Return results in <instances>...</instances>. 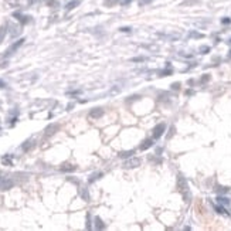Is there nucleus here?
<instances>
[{
  "instance_id": "nucleus-1",
  "label": "nucleus",
  "mask_w": 231,
  "mask_h": 231,
  "mask_svg": "<svg viewBox=\"0 0 231 231\" xmlns=\"http://www.w3.org/2000/svg\"><path fill=\"white\" fill-rule=\"evenodd\" d=\"M177 190L184 196V200H187V193H189V184H187L186 179L183 176L177 177Z\"/></svg>"
},
{
  "instance_id": "nucleus-2",
  "label": "nucleus",
  "mask_w": 231,
  "mask_h": 231,
  "mask_svg": "<svg viewBox=\"0 0 231 231\" xmlns=\"http://www.w3.org/2000/svg\"><path fill=\"white\" fill-rule=\"evenodd\" d=\"M165 129H166V125L165 123H159L153 128V138L154 139H159L163 133H165Z\"/></svg>"
},
{
  "instance_id": "nucleus-3",
  "label": "nucleus",
  "mask_w": 231,
  "mask_h": 231,
  "mask_svg": "<svg viewBox=\"0 0 231 231\" xmlns=\"http://www.w3.org/2000/svg\"><path fill=\"white\" fill-rule=\"evenodd\" d=\"M139 165H141V160H139L138 157H133V156H132V159L126 160L123 166H125L126 169H133V167H138Z\"/></svg>"
},
{
  "instance_id": "nucleus-4",
  "label": "nucleus",
  "mask_w": 231,
  "mask_h": 231,
  "mask_svg": "<svg viewBox=\"0 0 231 231\" xmlns=\"http://www.w3.org/2000/svg\"><path fill=\"white\" fill-rule=\"evenodd\" d=\"M102 115H104L102 108H95V109H92L91 112H89V118H94V119H98V118H101Z\"/></svg>"
},
{
  "instance_id": "nucleus-5",
  "label": "nucleus",
  "mask_w": 231,
  "mask_h": 231,
  "mask_svg": "<svg viewBox=\"0 0 231 231\" xmlns=\"http://www.w3.org/2000/svg\"><path fill=\"white\" fill-rule=\"evenodd\" d=\"M23 43H24V40H23V38H22V40H19L17 43H14V44L11 45L10 48L6 51V55H11V53H14V51H16V50H17V48H19V47L23 44Z\"/></svg>"
},
{
  "instance_id": "nucleus-6",
  "label": "nucleus",
  "mask_w": 231,
  "mask_h": 231,
  "mask_svg": "<svg viewBox=\"0 0 231 231\" xmlns=\"http://www.w3.org/2000/svg\"><path fill=\"white\" fill-rule=\"evenodd\" d=\"M152 145H153V139H146V141H143V142L141 143V150H146V149H149Z\"/></svg>"
},
{
  "instance_id": "nucleus-7",
  "label": "nucleus",
  "mask_w": 231,
  "mask_h": 231,
  "mask_svg": "<svg viewBox=\"0 0 231 231\" xmlns=\"http://www.w3.org/2000/svg\"><path fill=\"white\" fill-rule=\"evenodd\" d=\"M133 154H135V150H123V152H119V157L122 159H126V157H132Z\"/></svg>"
},
{
  "instance_id": "nucleus-8",
  "label": "nucleus",
  "mask_w": 231,
  "mask_h": 231,
  "mask_svg": "<svg viewBox=\"0 0 231 231\" xmlns=\"http://www.w3.org/2000/svg\"><path fill=\"white\" fill-rule=\"evenodd\" d=\"M6 34H7V26H6V24H3V26L0 27V44L3 43V40H4Z\"/></svg>"
},
{
  "instance_id": "nucleus-9",
  "label": "nucleus",
  "mask_w": 231,
  "mask_h": 231,
  "mask_svg": "<svg viewBox=\"0 0 231 231\" xmlns=\"http://www.w3.org/2000/svg\"><path fill=\"white\" fill-rule=\"evenodd\" d=\"M95 228H98V230H104L105 228V224L102 223V220L99 218V217H95Z\"/></svg>"
},
{
  "instance_id": "nucleus-10",
  "label": "nucleus",
  "mask_w": 231,
  "mask_h": 231,
  "mask_svg": "<svg viewBox=\"0 0 231 231\" xmlns=\"http://www.w3.org/2000/svg\"><path fill=\"white\" fill-rule=\"evenodd\" d=\"M11 186H13V183H11L10 180H4V182L0 183V189H1V190H7V189H10Z\"/></svg>"
},
{
  "instance_id": "nucleus-11",
  "label": "nucleus",
  "mask_w": 231,
  "mask_h": 231,
  "mask_svg": "<svg viewBox=\"0 0 231 231\" xmlns=\"http://www.w3.org/2000/svg\"><path fill=\"white\" fill-rule=\"evenodd\" d=\"M119 3V0H105L104 1V4L106 6V7H112V6H115V4H118Z\"/></svg>"
},
{
  "instance_id": "nucleus-12",
  "label": "nucleus",
  "mask_w": 231,
  "mask_h": 231,
  "mask_svg": "<svg viewBox=\"0 0 231 231\" xmlns=\"http://www.w3.org/2000/svg\"><path fill=\"white\" fill-rule=\"evenodd\" d=\"M57 129H58V126H57V125H54V126L51 125V126H48V128L45 129V133H47V135H53Z\"/></svg>"
},
{
  "instance_id": "nucleus-13",
  "label": "nucleus",
  "mask_w": 231,
  "mask_h": 231,
  "mask_svg": "<svg viewBox=\"0 0 231 231\" xmlns=\"http://www.w3.org/2000/svg\"><path fill=\"white\" fill-rule=\"evenodd\" d=\"M79 4V1L78 0H74V1H71V3H68L67 4V10H71V9H74L75 6H78Z\"/></svg>"
},
{
  "instance_id": "nucleus-14",
  "label": "nucleus",
  "mask_w": 231,
  "mask_h": 231,
  "mask_svg": "<svg viewBox=\"0 0 231 231\" xmlns=\"http://www.w3.org/2000/svg\"><path fill=\"white\" fill-rule=\"evenodd\" d=\"M218 201H220L221 204H230V200H228V198H223V197H220V198H218Z\"/></svg>"
},
{
  "instance_id": "nucleus-15",
  "label": "nucleus",
  "mask_w": 231,
  "mask_h": 231,
  "mask_svg": "<svg viewBox=\"0 0 231 231\" xmlns=\"http://www.w3.org/2000/svg\"><path fill=\"white\" fill-rule=\"evenodd\" d=\"M216 210H217V211H218L220 214H227V211L223 209V207H216Z\"/></svg>"
},
{
  "instance_id": "nucleus-16",
  "label": "nucleus",
  "mask_w": 231,
  "mask_h": 231,
  "mask_svg": "<svg viewBox=\"0 0 231 231\" xmlns=\"http://www.w3.org/2000/svg\"><path fill=\"white\" fill-rule=\"evenodd\" d=\"M61 170H75V167H74V166H70V167H61Z\"/></svg>"
},
{
  "instance_id": "nucleus-17",
  "label": "nucleus",
  "mask_w": 231,
  "mask_h": 231,
  "mask_svg": "<svg viewBox=\"0 0 231 231\" xmlns=\"http://www.w3.org/2000/svg\"><path fill=\"white\" fill-rule=\"evenodd\" d=\"M119 91H121V89H119V88H116V89H112V91H111L109 94H111V95H115V94H118Z\"/></svg>"
},
{
  "instance_id": "nucleus-18",
  "label": "nucleus",
  "mask_w": 231,
  "mask_h": 231,
  "mask_svg": "<svg viewBox=\"0 0 231 231\" xmlns=\"http://www.w3.org/2000/svg\"><path fill=\"white\" fill-rule=\"evenodd\" d=\"M172 87H173V88H175V89H177V88H179V87H180V84H179V82H177V84H173V85H172Z\"/></svg>"
},
{
  "instance_id": "nucleus-19",
  "label": "nucleus",
  "mask_w": 231,
  "mask_h": 231,
  "mask_svg": "<svg viewBox=\"0 0 231 231\" xmlns=\"http://www.w3.org/2000/svg\"><path fill=\"white\" fill-rule=\"evenodd\" d=\"M148 1H150V0H141V3H142V4H145V3H148Z\"/></svg>"
}]
</instances>
